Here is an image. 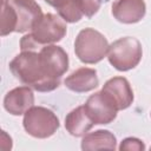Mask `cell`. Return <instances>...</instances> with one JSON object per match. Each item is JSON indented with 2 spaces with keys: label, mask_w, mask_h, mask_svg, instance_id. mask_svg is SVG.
Here are the masks:
<instances>
[{
  "label": "cell",
  "mask_w": 151,
  "mask_h": 151,
  "mask_svg": "<svg viewBox=\"0 0 151 151\" xmlns=\"http://www.w3.org/2000/svg\"><path fill=\"white\" fill-rule=\"evenodd\" d=\"M146 12L144 0H116L112 5L113 17L123 24H136L140 21Z\"/></svg>",
  "instance_id": "10"
},
{
  "label": "cell",
  "mask_w": 151,
  "mask_h": 151,
  "mask_svg": "<svg viewBox=\"0 0 151 151\" xmlns=\"http://www.w3.org/2000/svg\"><path fill=\"white\" fill-rule=\"evenodd\" d=\"M77 8L87 18H92L101 6L103 0H73Z\"/></svg>",
  "instance_id": "16"
},
{
  "label": "cell",
  "mask_w": 151,
  "mask_h": 151,
  "mask_svg": "<svg viewBox=\"0 0 151 151\" xmlns=\"http://www.w3.org/2000/svg\"><path fill=\"white\" fill-rule=\"evenodd\" d=\"M40 61L46 76L54 80H60L61 76L68 68V55L55 45H47L39 51Z\"/></svg>",
  "instance_id": "7"
},
{
  "label": "cell",
  "mask_w": 151,
  "mask_h": 151,
  "mask_svg": "<svg viewBox=\"0 0 151 151\" xmlns=\"http://www.w3.org/2000/svg\"><path fill=\"white\" fill-rule=\"evenodd\" d=\"M67 32L66 21L57 14L47 13L35 24L32 31L20 40L21 51H37L60 41Z\"/></svg>",
  "instance_id": "2"
},
{
  "label": "cell",
  "mask_w": 151,
  "mask_h": 151,
  "mask_svg": "<svg viewBox=\"0 0 151 151\" xmlns=\"http://www.w3.org/2000/svg\"><path fill=\"white\" fill-rule=\"evenodd\" d=\"M9 70L19 81L39 92H51L60 85V80L46 76L37 51H22L15 55L9 63Z\"/></svg>",
  "instance_id": "1"
},
{
  "label": "cell",
  "mask_w": 151,
  "mask_h": 151,
  "mask_svg": "<svg viewBox=\"0 0 151 151\" xmlns=\"http://www.w3.org/2000/svg\"><path fill=\"white\" fill-rule=\"evenodd\" d=\"M93 125L94 123L88 117L84 105L72 110L65 118V127L70 132V134L74 137L84 136L92 129Z\"/></svg>",
  "instance_id": "13"
},
{
  "label": "cell",
  "mask_w": 151,
  "mask_h": 151,
  "mask_svg": "<svg viewBox=\"0 0 151 151\" xmlns=\"http://www.w3.org/2000/svg\"><path fill=\"white\" fill-rule=\"evenodd\" d=\"M109 51L107 39L94 28L81 29L74 41V52L85 64H96L104 59Z\"/></svg>",
  "instance_id": "3"
},
{
  "label": "cell",
  "mask_w": 151,
  "mask_h": 151,
  "mask_svg": "<svg viewBox=\"0 0 151 151\" xmlns=\"http://www.w3.org/2000/svg\"><path fill=\"white\" fill-rule=\"evenodd\" d=\"M17 28V15L13 7L7 2L2 5L1 14V37H5L12 32H15Z\"/></svg>",
  "instance_id": "15"
},
{
  "label": "cell",
  "mask_w": 151,
  "mask_h": 151,
  "mask_svg": "<svg viewBox=\"0 0 151 151\" xmlns=\"http://www.w3.org/2000/svg\"><path fill=\"white\" fill-rule=\"evenodd\" d=\"M65 86L73 91V92H88L94 90L98 84V77L97 72L93 68L88 67H80L76 71H73L66 79H65Z\"/></svg>",
  "instance_id": "12"
},
{
  "label": "cell",
  "mask_w": 151,
  "mask_h": 151,
  "mask_svg": "<svg viewBox=\"0 0 151 151\" xmlns=\"http://www.w3.org/2000/svg\"><path fill=\"white\" fill-rule=\"evenodd\" d=\"M8 4L13 7L17 15L15 32L25 33L32 31L44 15L40 6L34 0H9Z\"/></svg>",
  "instance_id": "8"
},
{
  "label": "cell",
  "mask_w": 151,
  "mask_h": 151,
  "mask_svg": "<svg viewBox=\"0 0 151 151\" xmlns=\"http://www.w3.org/2000/svg\"><path fill=\"white\" fill-rule=\"evenodd\" d=\"M34 104L33 91L28 86H20L11 90L4 98V107L13 116H20Z\"/></svg>",
  "instance_id": "11"
},
{
  "label": "cell",
  "mask_w": 151,
  "mask_h": 151,
  "mask_svg": "<svg viewBox=\"0 0 151 151\" xmlns=\"http://www.w3.org/2000/svg\"><path fill=\"white\" fill-rule=\"evenodd\" d=\"M7 2H8V0H2V5L4 4H7Z\"/></svg>",
  "instance_id": "19"
},
{
  "label": "cell",
  "mask_w": 151,
  "mask_h": 151,
  "mask_svg": "<svg viewBox=\"0 0 151 151\" xmlns=\"http://www.w3.org/2000/svg\"><path fill=\"white\" fill-rule=\"evenodd\" d=\"M120 151H144L145 150V145L142 143L140 139L138 138H133V137H129L125 138L119 146Z\"/></svg>",
  "instance_id": "17"
},
{
  "label": "cell",
  "mask_w": 151,
  "mask_h": 151,
  "mask_svg": "<svg viewBox=\"0 0 151 151\" xmlns=\"http://www.w3.org/2000/svg\"><path fill=\"white\" fill-rule=\"evenodd\" d=\"M24 129L26 132L34 138H48L57 132L59 129L58 117L48 109L42 106H32L25 112L24 116Z\"/></svg>",
  "instance_id": "5"
},
{
  "label": "cell",
  "mask_w": 151,
  "mask_h": 151,
  "mask_svg": "<svg viewBox=\"0 0 151 151\" xmlns=\"http://www.w3.org/2000/svg\"><path fill=\"white\" fill-rule=\"evenodd\" d=\"M44 1H46L50 6L57 8V11H58V9H60L61 7H64L70 0H44Z\"/></svg>",
  "instance_id": "18"
},
{
  "label": "cell",
  "mask_w": 151,
  "mask_h": 151,
  "mask_svg": "<svg viewBox=\"0 0 151 151\" xmlns=\"http://www.w3.org/2000/svg\"><path fill=\"white\" fill-rule=\"evenodd\" d=\"M143 57L142 44L132 37H124L113 41L109 46L107 58L110 64L118 71L134 68Z\"/></svg>",
  "instance_id": "4"
},
{
  "label": "cell",
  "mask_w": 151,
  "mask_h": 151,
  "mask_svg": "<svg viewBox=\"0 0 151 151\" xmlns=\"http://www.w3.org/2000/svg\"><path fill=\"white\" fill-rule=\"evenodd\" d=\"M116 137L107 130H98L86 134L81 140V149L85 151L90 150H114Z\"/></svg>",
  "instance_id": "14"
},
{
  "label": "cell",
  "mask_w": 151,
  "mask_h": 151,
  "mask_svg": "<svg viewBox=\"0 0 151 151\" xmlns=\"http://www.w3.org/2000/svg\"><path fill=\"white\" fill-rule=\"evenodd\" d=\"M101 91L110 97L118 111L127 109L133 101V91L130 83L124 77H113L109 79Z\"/></svg>",
  "instance_id": "9"
},
{
  "label": "cell",
  "mask_w": 151,
  "mask_h": 151,
  "mask_svg": "<svg viewBox=\"0 0 151 151\" xmlns=\"http://www.w3.org/2000/svg\"><path fill=\"white\" fill-rule=\"evenodd\" d=\"M84 107L94 124H110L116 119L118 111L114 103L103 91L90 96Z\"/></svg>",
  "instance_id": "6"
}]
</instances>
